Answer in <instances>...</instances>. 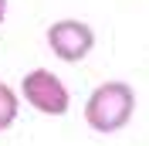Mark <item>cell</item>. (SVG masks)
Wrapping results in <instances>:
<instances>
[{
  "mask_svg": "<svg viewBox=\"0 0 149 146\" xmlns=\"http://www.w3.org/2000/svg\"><path fill=\"white\" fill-rule=\"evenodd\" d=\"M20 95L41 116H65L71 109V92L51 68H31L20 78Z\"/></svg>",
  "mask_w": 149,
  "mask_h": 146,
  "instance_id": "7a4b0ae2",
  "label": "cell"
},
{
  "mask_svg": "<svg viewBox=\"0 0 149 146\" xmlns=\"http://www.w3.org/2000/svg\"><path fill=\"white\" fill-rule=\"evenodd\" d=\"M7 20V0H0V24Z\"/></svg>",
  "mask_w": 149,
  "mask_h": 146,
  "instance_id": "5b68a950",
  "label": "cell"
},
{
  "mask_svg": "<svg viewBox=\"0 0 149 146\" xmlns=\"http://www.w3.org/2000/svg\"><path fill=\"white\" fill-rule=\"evenodd\" d=\"M132 112H136V92H132V85L119 82V78L102 82L85 99V122L95 133H105V136L125 129Z\"/></svg>",
  "mask_w": 149,
  "mask_h": 146,
  "instance_id": "6da1fadb",
  "label": "cell"
},
{
  "mask_svg": "<svg viewBox=\"0 0 149 146\" xmlns=\"http://www.w3.org/2000/svg\"><path fill=\"white\" fill-rule=\"evenodd\" d=\"M17 112H20V95L7 82H0V133H7L17 122Z\"/></svg>",
  "mask_w": 149,
  "mask_h": 146,
  "instance_id": "277c9868",
  "label": "cell"
},
{
  "mask_svg": "<svg viewBox=\"0 0 149 146\" xmlns=\"http://www.w3.org/2000/svg\"><path fill=\"white\" fill-rule=\"evenodd\" d=\"M47 48L54 51V58L68 65H78L88 58V51L95 48V31L85 24V20L74 17H61L47 27Z\"/></svg>",
  "mask_w": 149,
  "mask_h": 146,
  "instance_id": "3957f363",
  "label": "cell"
}]
</instances>
